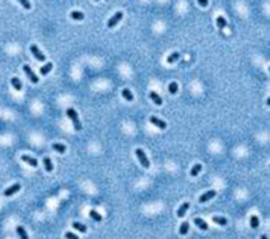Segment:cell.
Listing matches in <instances>:
<instances>
[{"label":"cell","mask_w":270,"mask_h":239,"mask_svg":"<svg viewBox=\"0 0 270 239\" xmlns=\"http://www.w3.org/2000/svg\"><path fill=\"white\" fill-rule=\"evenodd\" d=\"M67 115H68V117L72 120V122H73L74 128H75L76 131H80L82 126H81V123H80V121H79V119H78V115H77V113H76V111L72 108L68 109Z\"/></svg>","instance_id":"obj_1"},{"label":"cell","mask_w":270,"mask_h":239,"mask_svg":"<svg viewBox=\"0 0 270 239\" xmlns=\"http://www.w3.org/2000/svg\"><path fill=\"white\" fill-rule=\"evenodd\" d=\"M135 153H136V156H137V158H138V160H139V162H141V165H143V168H146V169H149V167H150V161H149L148 157H147L146 153L143 152V150L137 149Z\"/></svg>","instance_id":"obj_2"},{"label":"cell","mask_w":270,"mask_h":239,"mask_svg":"<svg viewBox=\"0 0 270 239\" xmlns=\"http://www.w3.org/2000/svg\"><path fill=\"white\" fill-rule=\"evenodd\" d=\"M23 71H25V73L27 74V77L30 78V80L32 81L33 83H37L38 81H39V78H38V76L36 75L35 73L33 72L32 69H31L29 65L25 64V67H23Z\"/></svg>","instance_id":"obj_3"},{"label":"cell","mask_w":270,"mask_h":239,"mask_svg":"<svg viewBox=\"0 0 270 239\" xmlns=\"http://www.w3.org/2000/svg\"><path fill=\"white\" fill-rule=\"evenodd\" d=\"M30 48H31V52H32L33 55L35 56V58L37 60H39V61H44V60H46V56L41 53V51L38 48V46H36V44H32Z\"/></svg>","instance_id":"obj_4"},{"label":"cell","mask_w":270,"mask_h":239,"mask_svg":"<svg viewBox=\"0 0 270 239\" xmlns=\"http://www.w3.org/2000/svg\"><path fill=\"white\" fill-rule=\"evenodd\" d=\"M122 12H117V13H115V15H114L113 17L111 19H109L108 21V27H114L115 25H116L117 23H118L120 20H122Z\"/></svg>","instance_id":"obj_5"},{"label":"cell","mask_w":270,"mask_h":239,"mask_svg":"<svg viewBox=\"0 0 270 239\" xmlns=\"http://www.w3.org/2000/svg\"><path fill=\"white\" fill-rule=\"evenodd\" d=\"M150 122L162 130H165L166 128H167V123H166L165 121L160 120V119H158L157 117H155V116H151V117H150Z\"/></svg>","instance_id":"obj_6"},{"label":"cell","mask_w":270,"mask_h":239,"mask_svg":"<svg viewBox=\"0 0 270 239\" xmlns=\"http://www.w3.org/2000/svg\"><path fill=\"white\" fill-rule=\"evenodd\" d=\"M20 189H21V185L19 184V183H15V184H13L12 186H10L8 189H6L3 194H4V196H12L13 194L17 193V192H18Z\"/></svg>","instance_id":"obj_7"},{"label":"cell","mask_w":270,"mask_h":239,"mask_svg":"<svg viewBox=\"0 0 270 239\" xmlns=\"http://www.w3.org/2000/svg\"><path fill=\"white\" fill-rule=\"evenodd\" d=\"M215 195H216V192L214 191V190H211V191H208L207 193L202 194V196L200 197V199H198V201H200V203L208 201V200H210L211 198H213Z\"/></svg>","instance_id":"obj_8"},{"label":"cell","mask_w":270,"mask_h":239,"mask_svg":"<svg viewBox=\"0 0 270 239\" xmlns=\"http://www.w3.org/2000/svg\"><path fill=\"white\" fill-rule=\"evenodd\" d=\"M21 160H23L25 162H27V163H29L30 165H32V167H34V168H36L38 165L37 159L33 158V157H30V156H27V155H22Z\"/></svg>","instance_id":"obj_9"},{"label":"cell","mask_w":270,"mask_h":239,"mask_svg":"<svg viewBox=\"0 0 270 239\" xmlns=\"http://www.w3.org/2000/svg\"><path fill=\"white\" fill-rule=\"evenodd\" d=\"M190 207V203L189 202H185V203H183L181 205V207L178 209L177 211V216L179 218H183L185 216V214H186V212L188 211V209H189Z\"/></svg>","instance_id":"obj_10"},{"label":"cell","mask_w":270,"mask_h":239,"mask_svg":"<svg viewBox=\"0 0 270 239\" xmlns=\"http://www.w3.org/2000/svg\"><path fill=\"white\" fill-rule=\"evenodd\" d=\"M194 223L202 231H207L208 230V224H207V222L205 220H202V218H195Z\"/></svg>","instance_id":"obj_11"},{"label":"cell","mask_w":270,"mask_h":239,"mask_svg":"<svg viewBox=\"0 0 270 239\" xmlns=\"http://www.w3.org/2000/svg\"><path fill=\"white\" fill-rule=\"evenodd\" d=\"M150 98H151L152 101H153L156 105H162V99L160 98V96L157 94V93H155V92H151V93H150Z\"/></svg>","instance_id":"obj_12"},{"label":"cell","mask_w":270,"mask_h":239,"mask_svg":"<svg viewBox=\"0 0 270 239\" xmlns=\"http://www.w3.org/2000/svg\"><path fill=\"white\" fill-rule=\"evenodd\" d=\"M11 83H12V86L15 88V90H17V91H20V90H21L22 84H21V81L19 80V78L13 77L11 79Z\"/></svg>","instance_id":"obj_13"},{"label":"cell","mask_w":270,"mask_h":239,"mask_svg":"<svg viewBox=\"0 0 270 239\" xmlns=\"http://www.w3.org/2000/svg\"><path fill=\"white\" fill-rule=\"evenodd\" d=\"M43 164H44V168H46V172H52V171H53V163H52L51 159H50L49 157L43 158Z\"/></svg>","instance_id":"obj_14"},{"label":"cell","mask_w":270,"mask_h":239,"mask_svg":"<svg viewBox=\"0 0 270 239\" xmlns=\"http://www.w3.org/2000/svg\"><path fill=\"white\" fill-rule=\"evenodd\" d=\"M16 231H17V233H18L19 237H20L21 239H29V236H27V232H25V230L23 226H18L16 228Z\"/></svg>","instance_id":"obj_15"},{"label":"cell","mask_w":270,"mask_h":239,"mask_svg":"<svg viewBox=\"0 0 270 239\" xmlns=\"http://www.w3.org/2000/svg\"><path fill=\"white\" fill-rule=\"evenodd\" d=\"M72 226H73L75 230H77V231L81 232V233H86V226L80 222H73L72 223Z\"/></svg>","instance_id":"obj_16"},{"label":"cell","mask_w":270,"mask_h":239,"mask_svg":"<svg viewBox=\"0 0 270 239\" xmlns=\"http://www.w3.org/2000/svg\"><path fill=\"white\" fill-rule=\"evenodd\" d=\"M122 97H124V99L127 100V101H132V100H133V94L131 93V91H130V90H128V89L122 90Z\"/></svg>","instance_id":"obj_17"},{"label":"cell","mask_w":270,"mask_h":239,"mask_svg":"<svg viewBox=\"0 0 270 239\" xmlns=\"http://www.w3.org/2000/svg\"><path fill=\"white\" fill-rule=\"evenodd\" d=\"M53 69V64L51 62H48L46 65H43L42 67L40 69V74L41 75H46L48 73H50V71Z\"/></svg>","instance_id":"obj_18"},{"label":"cell","mask_w":270,"mask_h":239,"mask_svg":"<svg viewBox=\"0 0 270 239\" xmlns=\"http://www.w3.org/2000/svg\"><path fill=\"white\" fill-rule=\"evenodd\" d=\"M212 220L216 223V224H219V226H226L227 224V219L225 217H219V216H214Z\"/></svg>","instance_id":"obj_19"},{"label":"cell","mask_w":270,"mask_h":239,"mask_svg":"<svg viewBox=\"0 0 270 239\" xmlns=\"http://www.w3.org/2000/svg\"><path fill=\"white\" fill-rule=\"evenodd\" d=\"M53 149H54L56 152H58V153H60V154H63L65 152V150H67L65 145L61 144V143H54V144H53Z\"/></svg>","instance_id":"obj_20"},{"label":"cell","mask_w":270,"mask_h":239,"mask_svg":"<svg viewBox=\"0 0 270 239\" xmlns=\"http://www.w3.org/2000/svg\"><path fill=\"white\" fill-rule=\"evenodd\" d=\"M90 216H91V218H93L95 221H97V222L103 220V216L100 215L99 213L96 212V211H94V210H91V211H90Z\"/></svg>","instance_id":"obj_21"},{"label":"cell","mask_w":270,"mask_h":239,"mask_svg":"<svg viewBox=\"0 0 270 239\" xmlns=\"http://www.w3.org/2000/svg\"><path fill=\"white\" fill-rule=\"evenodd\" d=\"M202 164H200V163H197V164H195L194 167L192 168L191 169V172H190V174H191V176H197V175L200 174V172L202 171Z\"/></svg>","instance_id":"obj_22"},{"label":"cell","mask_w":270,"mask_h":239,"mask_svg":"<svg viewBox=\"0 0 270 239\" xmlns=\"http://www.w3.org/2000/svg\"><path fill=\"white\" fill-rule=\"evenodd\" d=\"M216 24H217V27L221 30V29H224V27L227 25V21H226V19H225L224 17L219 16L216 18Z\"/></svg>","instance_id":"obj_23"},{"label":"cell","mask_w":270,"mask_h":239,"mask_svg":"<svg viewBox=\"0 0 270 239\" xmlns=\"http://www.w3.org/2000/svg\"><path fill=\"white\" fill-rule=\"evenodd\" d=\"M71 17H72V19H74V20H82V19L84 18V15L81 13V12L74 11L71 13Z\"/></svg>","instance_id":"obj_24"},{"label":"cell","mask_w":270,"mask_h":239,"mask_svg":"<svg viewBox=\"0 0 270 239\" xmlns=\"http://www.w3.org/2000/svg\"><path fill=\"white\" fill-rule=\"evenodd\" d=\"M188 230H189V223L185 221L181 224V228H179V234L181 235H186L188 233Z\"/></svg>","instance_id":"obj_25"},{"label":"cell","mask_w":270,"mask_h":239,"mask_svg":"<svg viewBox=\"0 0 270 239\" xmlns=\"http://www.w3.org/2000/svg\"><path fill=\"white\" fill-rule=\"evenodd\" d=\"M250 226H251L252 228H259V218H257V216H255V215L251 216V218H250Z\"/></svg>","instance_id":"obj_26"},{"label":"cell","mask_w":270,"mask_h":239,"mask_svg":"<svg viewBox=\"0 0 270 239\" xmlns=\"http://www.w3.org/2000/svg\"><path fill=\"white\" fill-rule=\"evenodd\" d=\"M178 58H179V54H178L177 52H174V53H172V54L167 58V62L168 63H173V62H175Z\"/></svg>","instance_id":"obj_27"},{"label":"cell","mask_w":270,"mask_h":239,"mask_svg":"<svg viewBox=\"0 0 270 239\" xmlns=\"http://www.w3.org/2000/svg\"><path fill=\"white\" fill-rule=\"evenodd\" d=\"M177 90H178V86H177V83L176 82H171L170 84H169V92H170L171 94H176L177 93Z\"/></svg>","instance_id":"obj_28"},{"label":"cell","mask_w":270,"mask_h":239,"mask_svg":"<svg viewBox=\"0 0 270 239\" xmlns=\"http://www.w3.org/2000/svg\"><path fill=\"white\" fill-rule=\"evenodd\" d=\"M65 238L67 239H79V237L77 236V235H75L74 233H72V232H67V233H65Z\"/></svg>","instance_id":"obj_29"},{"label":"cell","mask_w":270,"mask_h":239,"mask_svg":"<svg viewBox=\"0 0 270 239\" xmlns=\"http://www.w3.org/2000/svg\"><path fill=\"white\" fill-rule=\"evenodd\" d=\"M19 2L21 3L22 6L25 8H27V10H30L31 8V3L29 1H27V0H19Z\"/></svg>","instance_id":"obj_30"},{"label":"cell","mask_w":270,"mask_h":239,"mask_svg":"<svg viewBox=\"0 0 270 239\" xmlns=\"http://www.w3.org/2000/svg\"><path fill=\"white\" fill-rule=\"evenodd\" d=\"M198 4H200V6H207L209 4V2L207 1V0H198Z\"/></svg>","instance_id":"obj_31"},{"label":"cell","mask_w":270,"mask_h":239,"mask_svg":"<svg viewBox=\"0 0 270 239\" xmlns=\"http://www.w3.org/2000/svg\"><path fill=\"white\" fill-rule=\"evenodd\" d=\"M261 239H268L267 235H262V237H261Z\"/></svg>","instance_id":"obj_32"},{"label":"cell","mask_w":270,"mask_h":239,"mask_svg":"<svg viewBox=\"0 0 270 239\" xmlns=\"http://www.w3.org/2000/svg\"><path fill=\"white\" fill-rule=\"evenodd\" d=\"M269 103H270V99L268 98V99H267V105H269Z\"/></svg>","instance_id":"obj_33"}]
</instances>
